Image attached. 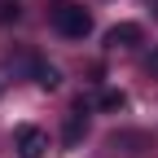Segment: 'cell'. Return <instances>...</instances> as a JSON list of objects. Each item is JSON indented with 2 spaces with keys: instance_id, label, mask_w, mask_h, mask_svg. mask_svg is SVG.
I'll return each mask as SVG.
<instances>
[{
  "instance_id": "obj_5",
  "label": "cell",
  "mask_w": 158,
  "mask_h": 158,
  "mask_svg": "<svg viewBox=\"0 0 158 158\" xmlns=\"http://www.w3.org/2000/svg\"><path fill=\"white\" fill-rule=\"evenodd\" d=\"M31 75H35V84L40 88H57V84H62V75H57V66H48V62H31Z\"/></svg>"
},
{
  "instance_id": "obj_6",
  "label": "cell",
  "mask_w": 158,
  "mask_h": 158,
  "mask_svg": "<svg viewBox=\"0 0 158 158\" xmlns=\"http://www.w3.org/2000/svg\"><path fill=\"white\" fill-rule=\"evenodd\" d=\"M97 106H101V110H123V106H127V97L118 92V88H106L101 97H97Z\"/></svg>"
},
{
  "instance_id": "obj_7",
  "label": "cell",
  "mask_w": 158,
  "mask_h": 158,
  "mask_svg": "<svg viewBox=\"0 0 158 158\" xmlns=\"http://www.w3.org/2000/svg\"><path fill=\"white\" fill-rule=\"evenodd\" d=\"M149 70H154V75H158V53H154V57H149Z\"/></svg>"
},
{
  "instance_id": "obj_2",
  "label": "cell",
  "mask_w": 158,
  "mask_h": 158,
  "mask_svg": "<svg viewBox=\"0 0 158 158\" xmlns=\"http://www.w3.org/2000/svg\"><path fill=\"white\" fill-rule=\"evenodd\" d=\"M13 149H18V158H44V149H48V136L40 132V127H18L13 132Z\"/></svg>"
},
{
  "instance_id": "obj_3",
  "label": "cell",
  "mask_w": 158,
  "mask_h": 158,
  "mask_svg": "<svg viewBox=\"0 0 158 158\" xmlns=\"http://www.w3.org/2000/svg\"><path fill=\"white\" fill-rule=\"evenodd\" d=\"M141 40H145V31L136 27V22H118V27L106 31V44H110V48H136Z\"/></svg>"
},
{
  "instance_id": "obj_1",
  "label": "cell",
  "mask_w": 158,
  "mask_h": 158,
  "mask_svg": "<svg viewBox=\"0 0 158 158\" xmlns=\"http://www.w3.org/2000/svg\"><path fill=\"white\" fill-rule=\"evenodd\" d=\"M48 27L62 35V40H84L92 31V13L75 0H53L48 5Z\"/></svg>"
},
{
  "instance_id": "obj_4",
  "label": "cell",
  "mask_w": 158,
  "mask_h": 158,
  "mask_svg": "<svg viewBox=\"0 0 158 158\" xmlns=\"http://www.w3.org/2000/svg\"><path fill=\"white\" fill-rule=\"evenodd\" d=\"M88 136V106H84V97H79V106L70 110V118H66V132H62V141L66 145H79Z\"/></svg>"
}]
</instances>
